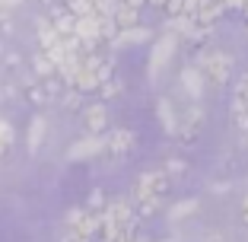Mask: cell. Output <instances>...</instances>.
<instances>
[{
    "label": "cell",
    "mask_w": 248,
    "mask_h": 242,
    "mask_svg": "<svg viewBox=\"0 0 248 242\" xmlns=\"http://www.w3.org/2000/svg\"><path fill=\"white\" fill-rule=\"evenodd\" d=\"M111 77V61L105 58V54H83L80 61V74H77V80H73L70 89H77V93H95L99 89V83L108 80Z\"/></svg>",
    "instance_id": "cell-1"
},
{
    "label": "cell",
    "mask_w": 248,
    "mask_h": 242,
    "mask_svg": "<svg viewBox=\"0 0 248 242\" xmlns=\"http://www.w3.org/2000/svg\"><path fill=\"white\" fill-rule=\"evenodd\" d=\"M197 70L204 77L207 86H226L229 77H232V58L226 51H204L197 58Z\"/></svg>",
    "instance_id": "cell-2"
},
{
    "label": "cell",
    "mask_w": 248,
    "mask_h": 242,
    "mask_svg": "<svg viewBox=\"0 0 248 242\" xmlns=\"http://www.w3.org/2000/svg\"><path fill=\"white\" fill-rule=\"evenodd\" d=\"M169 188V176L166 169H146V172H140L137 182H134V201H150V198H162Z\"/></svg>",
    "instance_id": "cell-3"
},
{
    "label": "cell",
    "mask_w": 248,
    "mask_h": 242,
    "mask_svg": "<svg viewBox=\"0 0 248 242\" xmlns=\"http://www.w3.org/2000/svg\"><path fill=\"white\" fill-rule=\"evenodd\" d=\"M204 121H207V115H204V109L201 105H188V112H185L182 118H178V128H175V137L182 140V144H194L197 140V134L204 131Z\"/></svg>",
    "instance_id": "cell-4"
},
{
    "label": "cell",
    "mask_w": 248,
    "mask_h": 242,
    "mask_svg": "<svg viewBox=\"0 0 248 242\" xmlns=\"http://www.w3.org/2000/svg\"><path fill=\"white\" fill-rule=\"evenodd\" d=\"M175 48H178V35H172V32H162V38H156L153 51H150V77H153V80L162 74V67L172 61Z\"/></svg>",
    "instance_id": "cell-5"
},
{
    "label": "cell",
    "mask_w": 248,
    "mask_h": 242,
    "mask_svg": "<svg viewBox=\"0 0 248 242\" xmlns=\"http://www.w3.org/2000/svg\"><path fill=\"white\" fill-rule=\"evenodd\" d=\"M102 140H105L102 153H108V156H124L127 150L134 147V131H127V128H115V131H108Z\"/></svg>",
    "instance_id": "cell-6"
},
{
    "label": "cell",
    "mask_w": 248,
    "mask_h": 242,
    "mask_svg": "<svg viewBox=\"0 0 248 242\" xmlns=\"http://www.w3.org/2000/svg\"><path fill=\"white\" fill-rule=\"evenodd\" d=\"M102 147H105V140H102V134H86L83 140H77L70 147V160H93V156H99L102 153Z\"/></svg>",
    "instance_id": "cell-7"
},
{
    "label": "cell",
    "mask_w": 248,
    "mask_h": 242,
    "mask_svg": "<svg viewBox=\"0 0 248 242\" xmlns=\"http://www.w3.org/2000/svg\"><path fill=\"white\" fill-rule=\"evenodd\" d=\"M105 125H108V112H105L102 102H93L83 109V128H86V134H102Z\"/></svg>",
    "instance_id": "cell-8"
},
{
    "label": "cell",
    "mask_w": 248,
    "mask_h": 242,
    "mask_svg": "<svg viewBox=\"0 0 248 242\" xmlns=\"http://www.w3.org/2000/svg\"><path fill=\"white\" fill-rule=\"evenodd\" d=\"M182 86H185V93L191 96V102H197V99L204 96L207 83H204V77H201V70H197V64H188L182 70Z\"/></svg>",
    "instance_id": "cell-9"
},
{
    "label": "cell",
    "mask_w": 248,
    "mask_h": 242,
    "mask_svg": "<svg viewBox=\"0 0 248 242\" xmlns=\"http://www.w3.org/2000/svg\"><path fill=\"white\" fill-rule=\"evenodd\" d=\"M153 38V32L146 29V26H131V29H118L115 38H111V45L115 48H121V45H143Z\"/></svg>",
    "instance_id": "cell-10"
},
{
    "label": "cell",
    "mask_w": 248,
    "mask_h": 242,
    "mask_svg": "<svg viewBox=\"0 0 248 242\" xmlns=\"http://www.w3.org/2000/svg\"><path fill=\"white\" fill-rule=\"evenodd\" d=\"M108 16H111V22H115L118 29H131V26H140V10L131 7V3H121V0L115 3V10H111Z\"/></svg>",
    "instance_id": "cell-11"
},
{
    "label": "cell",
    "mask_w": 248,
    "mask_h": 242,
    "mask_svg": "<svg viewBox=\"0 0 248 242\" xmlns=\"http://www.w3.org/2000/svg\"><path fill=\"white\" fill-rule=\"evenodd\" d=\"M156 115H159V125L166 128V134H172V137H175L178 115H175V105H172V99H166V96H159V99H156Z\"/></svg>",
    "instance_id": "cell-12"
},
{
    "label": "cell",
    "mask_w": 248,
    "mask_h": 242,
    "mask_svg": "<svg viewBox=\"0 0 248 242\" xmlns=\"http://www.w3.org/2000/svg\"><path fill=\"white\" fill-rule=\"evenodd\" d=\"M45 131H48V125H45V118H32V125H29V150L35 153L38 147L45 144Z\"/></svg>",
    "instance_id": "cell-13"
},
{
    "label": "cell",
    "mask_w": 248,
    "mask_h": 242,
    "mask_svg": "<svg viewBox=\"0 0 248 242\" xmlns=\"http://www.w3.org/2000/svg\"><path fill=\"white\" fill-rule=\"evenodd\" d=\"M38 42H42V51H48V48H54V45L61 42V35L54 32V26H51L48 19L38 22Z\"/></svg>",
    "instance_id": "cell-14"
},
{
    "label": "cell",
    "mask_w": 248,
    "mask_h": 242,
    "mask_svg": "<svg viewBox=\"0 0 248 242\" xmlns=\"http://www.w3.org/2000/svg\"><path fill=\"white\" fill-rule=\"evenodd\" d=\"M61 7L67 10L70 16H93V7H89V0H61Z\"/></svg>",
    "instance_id": "cell-15"
},
{
    "label": "cell",
    "mask_w": 248,
    "mask_h": 242,
    "mask_svg": "<svg viewBox=\"0 0 248 242\" xmlns=\"http://www.w3.org/2000/svg\"><path fill=\"white\" fill-rule=\"evenodd\" d=\"M95 93L102 96V99H115V96H121V80H118V77L111 74L108 80H102V83H99V89H95Z\"/></svg>",
    "instance_id": "cell-16"
},
{
    "label": "cell",
    "mask_w": 248,
    "mask_h": 242,
    "mask_svg": "<svg viewBox=\"0 0 248 242\" xmlns=\"http://www.w3.org/2000/svg\"><path fill=\"white\" fill-rule=\"evenodd\" d=\"M194 210H197V201L188 198V201H178V204L169 210V217H172V220H185V217H191Z\"/></svg>",
    "instance_id": "cell-17"
},
{
    "label": "cell",
    "mask_w": 248,
    "mask_h": 242,
    "mask_svg": "<svg viewBox=\"0 0 248 242\" xmlns=\"http://www.w3.org/2000/svg\"><path fill=\"white\" fill-rule=\"evenodd\" d=\"M26 96H29V102H35V105H45L48 99H51L42 83H29V86H26Z\"/></svg>",
    "instance_id": "cell-18"
},
{
    "label": "cell",
    "mask_w": 248,
    "mask_h": 242,
    "mask_svg": "<svg viewBox=\"0 0 248 242\" xmlns=\"http://www.w3.org/2000/svg\"><path fill=\"white\" fill-rule=\"evenodd\" d=\"M32 67H35V74L38 77H51L54 74V64H51V58H48V54H35V61H32Z\"/></svg>",
    "instance_id": "cell-19"
},
{
    "label": "cell",
    "mask_w": 248,
    "mask_h": 242,
    "mask_svg": "<svg viewBox=\"0 0 248 242\" xmlns=\"http://www.w3.org/2000/svg\"><path fill=\"white\" fill-rule=\"evenodd\" d=\"M235 125L248 137V102H235Z\"/></svg>",
    "instance_id": "cell-20"
},
{
    "label": "cell",
    "mask_w": 248,
    "mask_h": 242,
    "mask_svg": "<svg viewBox=\"0 0 248 242\" xmlns=\"http://www.w3.org/2000/svg\"><path fill=\"white\" fill-rule=\"evenodd\" d=\"M86 210H93V213H102V210H105V194H102V188H95L93 194H89Z\"/></svg>",
    "instance_id": "cell-21"
},
{
    "label": "cell",
    "mask_w": 248,
    "mask_h": 242,
    "mask_svg": "<svg viewBox=\"0 0 248 242\" xmlns=\"http://www.w3.org/2000/svg\"><path fill=\"white\" fill-rule=\"evenodd\" d=\"M13 140H16V131H13V125H10L7 118H0V144H3V147H10Z\"/></svg>",
    "instance_id": "cell-22"
},
{
    "label": "cell",
    "mask_w": 248,
    "mask_h": 242,
    "mask_svg": "<svg viewBox=\"0 0 248 242\" xmlns=\"http://www.w3.org/2000/svg\"><path fill=\"white\" fill-rule=\"evenodd\" d=\"M115 3L118 0H89V7H93L95 16H108L111 10H115Z\"/></svg>",
    "instance_id": "cell-23"
},
{
    "label": "cell",
    "mask_w": 248,
    "mask_h": 242,
    "mask_svg": "<svg viewBox=\"0 0 248 242\" xmlns=\"http://www.w3.org/2000/svg\"><path fill=\"white\" fill-rule=\"evenodd\" d=\"M162 207V198H150V201H140V217H153L156 210Z\"/></svg>",
    "instance_id": "cell-24"
},
{
    "label": "cell",
    "mask_w": 248,
    "mask_h": 242,
    "mask_svg": "<svg viewBox=\"0 0 248 242\" xmlns=\"http://www.w3.org/2000/svg\"><path fill=\"white\" fill-rule=\"evenodd\" d=\"M166 176H185V160H169L166 162Z\"/></svg>",
    "instance_id": "cell-25"
},
{
    "label": "cell",
    "mask_w": 248,
    "mask_h": 242,
    "mask_svg": "<svg viewBox=\"0 0 248 242\" xmlns=\"http://www.w3.org/2000/svg\"><path fill=\"white\" fill-rule=\"evenodd\" d=\"M235 102H248V74L235 83Z\"/></svg>",
    "instance_id": "cell-26"
},
{
    "label": "cell",
    "mask_w": 248,
    "mask_h": 242,
    "mask_svg": "<svg viewBox=\"0 0 248 242\" xmlns=\"http://www.w3.org/2000/svg\"><path fill=\"white\" fill-rule=\"evenodd\" d=\"M64 242H93V239H86V236H80V233H73V229H70V233L64 236Z\"/></svg>",
    "instance_id": "cell-27"
},
{
    "label": "cell",
    "mask_w": 248,
    "mask_h": 242,
    "mask_svg": "<svg viewBox=\"0 0 248 242\" xmlns=\"http://www.w3.org/2000/svg\"><path fill=\"white\" fill-rule=\"evenodd\" d=\"M19 3H22V0H0V10H7V13H10V10H16Z\"/></svg>",
    "instance_id": "cell-28"
},
{
    "label": "cell",
    "mask_w": 248,
    "mask_h": 242,
    "mask_svg": "<svg viewBox=\"0 0 248 242\" xmlns=\"http://www.w3.org/2000/svg\"><path fill=\"white\" fill-rule=\"evenodd\" d=\"M242 223H245V226H248V194H245V198H242Z\"/></svg>",
    "instance_id": "cell-29"
},
{
    "label": "cell",
    "mask_w": 248,
    "mask_h": 242,
    "mask_svg": "<svg viewBox=\"0 0 248 242\" xmlns=\"http://www.w3.org/2000/svg\"><path fill=\"white\" fill-rule=\"evenodd\" d=\"M121 3H131V7H137V10H140V7L146 3V0H121Z\"/></svg>",
    "instance_id": "cell-30"
},
{
    "label": "cell",
    "mask_w": 248,
    "mask_h": 242,
    "mask_svg": "<svg viewBox=\"0 0 248 242\" xmlns=\"http://www.w3.org/2000/svg\"><path fill=\"white\" fill-rule=\"evenodd\" d=\"M150 3H153V7H159V10L166 7V0H150Z\"/></svg>",
    "instance_id": "cell-31"
},
{
    "label": "cell",
    "mask_w": 248,
    "mask_h": 242,
    "mask_svg": "<svg viewBox=\"0 0 248 242\" xmlns=\"http://www.w3.org/2000/svg\"><path fill=\"white\" fill-rule=\"evenodd\" d=\"M239 10H242V13L248 16V0H242V7H239Z\"/></svg>",
    "instance_id": "cell-32"
},
{
    "label": "cell",
    "mask_w": 248,
    "mask_h": 242,
    "mask_svg": "<svg viewBox=\"0 0 248 242\" xmlns=\"http://www.w3.org/2000/svg\"><path fill=\"white\" fill-rule=\"evenodd\" d=\"M207 242H226V239H223V236H210V239H207Z\"/></svg>",
    "instance_id": "cell-33"
},
{
    "label": "cell",
    "mask_w": 248,
    "mask_h": 242,
    "mask_svg": "<svg viewBox=\"0 0 248 242\" xmlns=\"http://www.w3.org/2000/svg\"><path fill=\"white\" fill-rule=\"evenodd\" d=\"M245 150H248V137H245Z\"/></svg>",
    "instance_id": "cell-34"
},
{
    "label": "cell",
    "mask_w": 248,
    "mask_h": 242,
    "mask_svg": "<svg viewBox=\"0 0 248 242\" xmlns=\"http://www.w3.org/2000/svg\"><path fill=\"white\" fill-rule=\"evenodd\" d=\"M166 242H172V239H166Z\"/></svg>",
    "instance_id": "cell-35"
}]
</instances>
